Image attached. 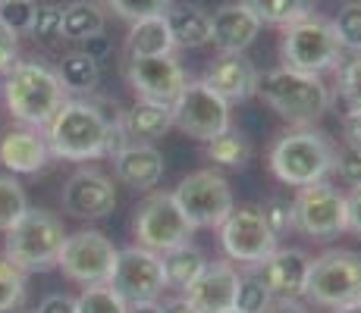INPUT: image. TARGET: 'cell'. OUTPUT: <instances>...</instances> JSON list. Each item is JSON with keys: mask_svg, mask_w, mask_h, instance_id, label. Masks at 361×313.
Segmentation results:
<instances>
[{"mask_svg": "<svg viewBox=\"0 0 361 313\" xmlns=\"http://www.w3.org/2000/svg\"><path fill=\"white\" fill-rule=\"evenodd\" d=\"M82 53H88L94 63H104L110 53H114V47H110V38H104V34H94V38L82 41Z\"/></svg>", "mask_w": 361, "mask_h": 313, "instance_id": "46", "label": "cell"}, {"mask_svg": "<svg viewBox=\"0 0 361 313\" xmlns=\"http://www.w3.org/2000/svg\"><path fill=\"white\" fill-rule=\"evenodd\" d=\"M270 304H274V298H270V291L261 285V279L255 273H245L239 276V288H235V301L233 307L239 313H267Z\"/></svg>", "mask_w": 361, "mask_h": 313, "instance_id": "35", "label": "cell"}, {"mask_svg": "<svg viewBox=\"0 0 361 313\" xmlns=\"http://www.w3.org/2000/svg\"><path fill=\"white\" fill-rule=\"evenodd\" d=\"M261 23L245 4H224L211 16V44L220 53H245L255 44Z\"/></svg>", "mask_w": 361, "mask_h": 313, "instance_id": "20", "label": "cell"}, {"mask_svg": "<svg viewBox=\"0 0 361 313\" xmlns=\"http://www.w3.org/2000/svg\"><path fill=\"white\" fill-rule=\"evenodd\" d=\"M333 170H336V148L324 132L295 129L270 148V172L289 188L327 182Z\"/></svg>", "mask_w": 361, "mask_h": 313, "instance_id": "4", "label": "cell"}, {"mask_svg": "<svg viewBox=\"0 0 361 313\" xmlns=\"http://www.w3.org/2000/svg\"><path fill=\"white\" fill-rule=\"evenodd\" d=\"M29 34L35 41H41V44H57V41L63 38V6H60V4L35 6Z\"/></svg>", "mask_w": 361, "mask_h": 313, "instance_id": "33", "label": "cell"}, {"mask_svg": "<svg viewBox=\"0 0 361 313\" xmlns=\"http://www.w3.org/2000/svg\"><path fill=\"white\" fill-rule=\"evenodd\" d=\"M161 263H164V279H166V288H176V291H185L192 282L204 273L207 267V257L201 254V248L189 245L183 248H173L161 254Z\"/></svg>", "mask_w": 361, "mask_h": 313, "instance_id": "26", "label": "cell"}, {"mask_svg": "<svg viewBox=\"0 0 361 313\" xmlns=\"http://www.w3.org/2000/svg\"><path fill=\"white\" fill-rule=\"evenodd\" d=\"M126 79L132 85V91L138 94V101H151V103H164L173 107V101L179 97V91L185 88L189 75H185L183 63L176 57H142V60H129L126 66Z\"/></svg>", "mask_w": 361, "mask_h": 313, "instance_id": "15", "label": "cell"}, {"mask_svg": "<svg viewBox=\"0 0 361 313\" xmlns=\"http://www.w3.org/2000/svg\"><path fill=\"white\" fill-rule=\"evenodd\" d=\"M25 210H29L25 188L19 185L13 176H0V232H6V229L16 226Z\"/></svg>", "mask_w": 361, "mask_h": 313, "instance_id": "31", "label": "cell"}, {"mask_svg": "<svg viewBox=\"0 0 361 313\" xmlns=\"http://www.w3.org/2000/svg\"><path fill=\"white\" fill-rule=\"evenodd\" d=\"M35 6H38L35 0H4V4H0V25L10 29L13 34L29 32Z\"/></svg>", "mask_w": 361, "mask_h": 313, "instance_id": "40", "label": "cell"}, {"mask_svg": "<svg viewBox=\"0 0 361 313\" xmlns=\"http://www.w3.org/2000/svg\"><path fill=\"white\" fill-rule=\"evenodd\" d=\"M107 125L110 116L98 103L66 101L57 110V116L44 125L47 151L60 160H73V163L101 160L104 144H107Z\"/></svg>", "mask_w": 361, "mask_h": 313, "instance_id": "2", "label": "cell"}, {"mask_svg": "<svg viewBox=\"0 0 361 313\" xmlns=\"http://www.w3.org/2000/svg\"><path fill=\"white\" fill-rule=\"evenodd\" d=\"M0 4H4V0H0Z\"/></svg>", "mask_w": 361, "mask_h": 313, "instance_id": "53", "label": "cell"}, {"mask_svg": "<svg viewBox=\"0 0 361 313\" xmlns=\"http://www.w3.org/2000/svg\"><path fill=\"white\" fill-rule=\"evenodd\" d=\"M358 291H361V254L345 248H333L311 260L305 298L333 310L345 301H355Z\"/></svg>", "mask_w": 361, "mask_h": 313, "instance_id": "9", "label": "cell"}, {"mask_svg": "<svg viewBox=\"0 0 361 313\" xmlns=\"http://www.w3.org/2000/svg\"><path fill=\"white\" fill-rule=\"evenodd\" d=\"M258 66L245 57V53H220V60H214V66L207 69L204 82L220 101L226 103H245L248 97L258 91Z\"/></svg>", "mask_w": 361, "mask_h": 313, "instance_id": "18", "label": "cell"}, {"mask_svg": "<svg viewBox=\"0 0 361 313\" xmlns=\"http://www.w3.org/2000/svg\"><path fill=\"white\" fill-rule=\"evenodd\" d=\"M25 301V273L0 257V313L19 310Z\"/></svg>", "mask_w": 361, "mask_h": 313, "instance_id": "36", "label": "cell"}, {"mask_svg": "<svg viewBox=\"0 0 361 313\" xmlns=\"http://www.w3.org/2000/svg\"><path fill=\"white\" fill-rule=\"evenodd\" d=\"M63 238H66V229L57 213L29 207L16 226L6 229L4 257L16 269H23V273H44V269L57 267Z\"/></svg>", "mask_w": 361, "mask_h": 313, "instance_id": "5", "label": "cell"}, {"mask_svg": "<svg viewBox=\"0 0 361 313\" xmlns=\"http://www.w3.org/2000/svg\"><path fill=\"white\" fill-rule=\"evenodd\" d=\"M207 157H211L214 163L226 166V170H242V166H248V160H252V141H248L245 132L230 125L224 135L207 141Z\"/></svg>", "mask_w": 361, "mask_h": 313, "instance_id": "30", "label": "cell"}, {"mask_svg": "<svg viewBox=\"0 0 361 313\" xmlns=\"http://www.w3.org/2000/svg\"><path fill=\"white\" fill-rule=\"evenodd\" d=\"M173 200L195 229H220V222L233 213V185L217 170H198L185 176L173 191Z\"/></svg>", "mask_w": 361, "mask_h": 313, "instance_id": "8", "label": "cell"}, {"mask_svg": "<svg viewBox=\"0 0 361 313\" xmlns=\"http://www.w3.org/2000/svg\"><path fill=\"white\" fill-rule=\"evenodd\" d=\"M132 232L138 238V248L154 250V254H166L173 248L189 245L195 226L179 210V204L173 200V191H151L135 207Z\"/></svg>", "mask_w": 361, "mask_h": 313, "instance_id": "7", "label": "cell"}, {"mask_svg": "<svg viewBox=\"0 0 361 313\" xmlns=\"http://www.w3.org/2000/svg\"><path fill=\"white\" fill-rule=\"evenodd\" d=\"M336 88H339V97L345 101V107L361 110V53H352L349 60L339 63Z\"/></svg>", "mask_w": 361, "mask_h": 313, "instance_id": "38", "label": "cell"}, {"mask_svg": "<svg viewBox=\"0 0 361 313\" xmlns=\"http://www.w3.org/2000/svg\"><path fill=\"white\" fill-rule=\"evenodd\" d=\"M280 53L283 66L308 75H324L330 69H339V63H343V47L333 32V23L314 16V13L283 29Z\"/></svg>", "mask_w": 361, "mask_h": 313, "instance_id": "6", "label": "cell"}, {"mask_svg": "<svg viewBox=\"0 0 361 313\" xmlns=\"http://www.w3.org/2000/svg\"><path fill=\"white\" fill-rule=\"evenodd\" d=\"M123 132L132 144H151L157 138H164L173 125V113L164 103H151V101H138L135 107L123 110L120 113Z\"/></svg>", "mask_w": 361, "mask_h": 313, "instance_id": "23", "label": "cell"}, {"mask_svg": "<svg viewBox=\"0 0 361 313\" xmlns=\"http://www.w3.org/2000/svg\"><path fill=\"white\" fill-rule=\"evenodd\" d=\"M220 313H239V310H235V307H226V310H220Z\"/></svg>", "mask_w": 361, "mask_h": 313, "instance_id": "51", "label": "cell"}, {"mask_svg": "<svg viewBox=\"0 0 361 313\" xmlns=\"http://www.w3.org/2000/svg\"><path fill=\"white\" fill-rule=\"evenodd\" d=\"M261 101L274 110L276 116H283L286 122L295 125H308L314 120H321L330 110V88L324 85L321 75H308V72H295L289 66H276L270 72L258 75V91Z\"/></svg>", "mask_w": 361, "mask_h": 313, "instance_id": "3", "label": "cell"}, {"mask_svg": "<svg viewBox=\"0 0 361 313\" xmlns=\"http://www.w3.org/2000/svg\"><path fill=\"white\" fill-rule=\"evenodd\" d=\"M333 32H336L343 51L361 53V0H349L345 6H339L336 19H333Z\"/></svg>", "mask_w": 361, "mask_h": 313, "instance_id": "34", "label": "cell"}, {"mask_svg": "<svg viewBox=\"0 0 361 313\" xmlns=\"http://www.w3.org/2000/svg\"><path fill=\"white\" fill-rule=\"evenodd\" d=\"M308 273H311V257L298 248H276L267 260L255 267V276L270 291L274 301H283V298L298 301V298H305Z\"/></svg>", "mask_w": 361, "mask_h": 313, "instance_id": "17", "label": "cell"}, {"mask_svg": "<svg viewBox=\"0 0 361 313\" xmlns=\"http://www.w3.org/2000/svg\"><path fill=\"white\" fill-rule=\"evenodd\" d=\"M345 232L361 235V185H352L345 194Z\"/></svg>", "mask_w": 361, "mask_h": 313, "instance_id": "43", "label": "cell"}, {"mask_svg": "<svg viewBox=\"0 0 361 313\" xmlns=\"http://www.w3.org/2000/svg\"><path fill=\"white\" fill-rule=\"evenodd\" d=\"M116 254L114 241L107 238L98 229H79V232L66 235L63 248H60L57 267L63 269L66 279L79 282V285H107L116 267Z\"/></svg>", "mask_w": 361, "mask_h": 313, "instance_id": "10", "label": "cell"}, {"mask_svg": "<svg viewBox=\"0 0 361 313\" xmlns=\"http://www.w3.org/2000/svg\"><path fill=\"white\" fill-rule=\"evenodd\" d=\"M32 313H75V298H69V295H47Z\"/></svg>", "mask_w": 361, "mask_h": 313, "instance_id": "45", "label": "cell"}, {"mask_svg": "<svg viewBox=\"0 0 361 313\" xmlns=\"http://www.w3.org/2000/svg\"><path fill=\"white\" fill-rule=\"evenodd\" d=\"M235 288H239V269L230 260L207 263L204 273L185 288V301L198 313H220V310L233 307Z\"/></svg>", "mask_w": 361, "mask_h": 313, "instance_id": "19", "label": "cell"}, {"mask_svg": "<svg viewBox=\"0 0 361 313\" xmlns=\"http://www.w3.org/2000/svg\"><path fill=\"white\" fill-rule=\"evenodd\" d=\"M110 288L123 298L126 304H148L157 301L166 288L161 254L145 248H126L116 254V267L110 276Z\"/></svg>", "mask_w": 361, "mask_h": 313, "instance_id": "13", "label": "cell"}, {"mask_svg": "<svg viewBox=\"0 0 361 313\" xmlns=\"http://www.w3.org/2000/svg\"><path fill=\"white\" fill-rule=\"evenodd\" d=\"M358 301H361V291H358Z\"/></svg>", "mask_w": 361, "mask_h": 313, "instance_id": "52", "label": "cell"}, {"mask_svg": "<svg viewBox=\"0 0 361 313\" xmlns=\"http://www.w3.org/2000/svg\"><path fill=\"white\" fill-rule=\"evenodd\" d=\"M161 307H164V313H198L189 301H185V295L183 298H170V301H164Z\"/></svg>", "mask_w": 361, "mask_h": 313, "instance_id": "48", "label": "cell"}, {"mask_svg": "<svg viewBox=\"0 0 361 313\" xmlns=\"http://www.w3.org/2000/svg\"><path fill=\"white\" fill-rule=\"evenodd\" d=\"M51 157L47 151V141L38 129H10L0 138V166L13 172V176H32V172H41Z\"/></svg>", "mask_w": 361, "mask_h": 313, "instance_id": "21", "label": "cell"}, {"mask_svg": "<svg viewBox=\"0 0 361 313\" xmlns=\"http://www.w3.org/2000/svg\"><path fill=\"white\" fill-rule=\"evenodd\" d=\"M107 25V13L98 0H75L63 6V41H85L94 34H104Z\"/></svg>", "mask_w": 361, "mask_h": 313, "instance_id": "27", "label": "cell"}, {"mask_svg": "<svg viewBox=\"0 0 361 313\" xmlns=\"http://www.w3.org/2000/svg\"><path fill=\"white\" fill-rule=\"evenodd\" d=\"M295 207V229L308 238H333L345 232V194L336 185L314 182L298 188Z\"/></svg>", "mask_w": 361, "mask_h": 313, "instance_id": "14", "label": "cell"}, {"mask_svg": "<svg viewBox=\"0 0 361 313\" xmlns=\"http://www.w3.org/2000/svg\"><path fill=\"white\" fill-rule=\"evenodd\" d=\"M267 313H308V307H305L302 301H289V298H283V301H274V304H270Z\"/></svg>", "mask_w": 361, "mask_h": 313, "instance_id": "47", "label": "cell"}, {"mask_svg": "<svg viewBox=\"0 0 361 313\" xmlns=\"http://www.w3.org/2000/svg\"><path fill=\"white\" fill-rule=\"evenodd\" d=\"M170 113H173V125L179 132H185L189 138H198V141H214L233 125L230 103L220 101L204 82H192V79L185 82V88L173 101Z\"/></svg>", "mask_w": 361, "mask_h": 313, "instance_id": "11", "label": "cell"}, {"mask_svg": "<svg viewBox=\"0 0 361 313\" xmlns=\"http://www.w3.org/2000/svg\"><path fill=\"white\" fill-rule=\"evenodd\" d=\"M333 313H361V301L355 298V301H345L339 304V307H333Z\"/></svg>", "mask_w": 361, "mask_h": 313, "instance_id": "50", "label": "cell"}, {"mask_svg": "<svg viewBox=\"0 0 361 313\" xmlns=\"http://www.w3.org/2000/svg\"><path fill=\"white\" fill-rule=\"evenodd\" d=\"M114 172L123 185L135 191H151L164 179V154L154 144H129L123 154L114 157Z\"/></svg>", "mask_w": 361, "mask_h": 313, "instance_id": "22", "label": "cell"}, {"mask_svg": "<svg viewBox=\"0 0 361 313\" xmlns=\"http://www.w3.org/2000/svg\"><path fill=\"white\" fill-rule=\"evenodd\" d=\"M75 313H129V304L110 285H88L75 298Z\"/></svg>", "mask_w": 361, "mask_h": 313, "instance_id": "32", "label": "cell"}, {"mask_svg": "<svg viewBox=\"0 0 361 313\" xmlns=\"http://www.w3.org/2000/svg\"><path fill=\"white\" fill-rule=\"evenodd\" d=\"M166 25H170L173 44L176 47H204L211 44V13L201 10L195 4L170 6L164 13Z\"/></svg>", "mask_w": 361, "mask_h": 313, "instance_id": "25", "label": "cell"}, {"mask_svg": "<svg viewBox=\"0 0 361 313\" xmlns=\"http://www.w3.org/2000/svg\"><path fill=\"white\" fill-rule=\"evenodd\" d=\"M4 103L16 122L41 132L66 103V88L44 60H23L4 79Z\"/></svg>", "mask_w": 361, "mask_h": 313, "instance_id": "1", "label": "cell"}, {"mask_svg": "<svg viewBox=\"0 0 361 313\" xmlns=\"http://www.w3.org/2000/svg\"><path fill=\"white\" fill-rule=\"evenodd\" d=\"M343 141L345 148H361V110H349L343 116Z\"/></svg>", "mask_w": 361, "mask_h": 313, "instance_id": "44", "label": "cell"}, {"mask_svg": "<svg viewBox=\"0 0 361 313\" xmlns=\"http://www.w3.org/2000/svg\"><path fill=\"white\" fill-rule=\"evenodd\" d=\"M220 245L230 263L258 267L276 250V238L261 217V207H233V213L220 222Z\"/></svg>", "mask_w": 361, "mask_h": 313, "instance_id": "12", "label": "cell"}, {"mask_svg": "<svg viewBox=\"0 0 361 313\" xmlns=\"http://www.w3.org/2000/svg\"><path fill=\"white\" fill-rule=\"evenodd\" d=\"M261 217H264V222H267L270 232H274L276 241L295 229V207H293L289 198H267L264 207H261Z\"/></svg>", "mask_w": 361, "mask_h": 313, "instance_id": "37", "label": "cell"}, {"mask_svg": "<svg viewBox=\"0 0 361 313\" xmlns=\"http://www.w3.org/2000/svg\"><path fill=\"white\" fill-rule=\"evenodd\" d=\"M104 4L120 19L138 23V19H148V16H164L173 6V0H104Z\"/></svg>", "mask_w": 361, "mask_h": 313, "instance_id": "39", "label": "cell"}, {"mask_svg": "<svg viewBox=\"0 0 361 313\" xmlns=\"http://www.w3.org/2000/svg\"><path fill=\"white\" fill-rule=\"evenodd\" d=\"M349 185H361V148H345L343 154H336V170Z\"/></svg>", "mask_w": 361, "mask_h": 313, "instance_id": "41", "label": "cell"}, {"mask_svg": "<svg viewBox=\"0 0 361 313\" xmlns=\"http://www.w3.org/2000/svg\"><path fill=\"white\" fill-rule=\"evenodd\" d=\"M57 75H60V82H63L66 94L69 91L85 94V91H94V88H98L101 63H94L88 53H82V51H69V53H63V60H60Z\"/></svg>", "mask_w": 361, "mask_h": 313, "instance_id": "28", "label": "cell"}, {"mask_svg": "<svg viewBox=\"0 0 361 313\" xmlns=\"http://www.w3.org/2000/svg\"><path fill=\"white\" fill-rule=\"evenodd\" d=\"M19 63V34L0 25V75H6Z\"/></svg>", "mask_w": 361, "mask_h": 313, "instance_id": "42", "label": "cell"}, {"mask_svg": "<svg viewBox=\"0 0 361 313\" xmlns=\"http://www.w3.org/2000/svg\"><path fill=\"white\" fill-rule=\"evenodd\" d=\"M173 34L166 25V16H148L132 23L129 38H126V51L129 60H142V57H170L173 53Z\"/></svg>", "mask_w": 361, "mask_h": 313, "instance_id": "24", "label": "cell"}, {"mask_svg": "<svg viewBox=\"0 0 361 313\" xmlns=\"http://www.w3.org/2000/svg\"><path fill=\"white\" fill-rule=\"evenodd\" d=\"M63 210L75 219H104L116 207V188L114 179L104 176L94 166L73 172L63 185Z\"/></svg>", "mask_w": 361, "mask_h": 313, "instance_id": "16", "label": "cell"}, {"mask_svg": "<svg viewBox=\"0 0 361 313\" xmlns=\"http://www.w3.org/2000/svg\"><path fill=\"white\" fill-rule=\"evenodd\" d=\"M129 313H164V307L157 301H148V304H129Z\"/></svg>", "mask_w": 361, "mask_h": 313, "instance_id": "49", "label": "cell"}, {"mask_svg": "<svg viewBox=\"0 0 361 313\" xmlns=\"http://www.w3.org/2000/svg\"><path fill=\"white\" fill-rule=\"evenodd\" d=\"M242 4L258 16L261 25H280V29L314 13V0H242Z\"/></svg>", "mask_w": 361, "mask_h": 313, "instance_id": "29", "label": "cell"}]
</instances>
